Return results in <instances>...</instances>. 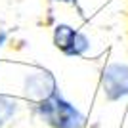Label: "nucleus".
<instances>
[{"label":"nucleus","mask_w":128,"mask_h":128,"mask_svg":"<svg viewBox=\"0 0 128 128\" xmlns=\"http://www.w3.org/2000/svg\"><path fill=\"white\" fill-rule=\"evenodd\" d=\"M38 113L54 128H82L84 117L75 105L65 102L58 92L54 96L38 102Z\"/></svg>","instance_id":"1"},{"label":"nucleus","mask_w":128,"mask_h":128,"mask_svg":"<svg viewBox=\"0 0 128 128\" xmlns=\"http://www.w3.org/2000/svg\"><path fill=\"white\" fill-rule=\"evenodd\" d=\"M103 92L107 100L117 102L128 96V67L120 63H113L103 73Z\"/></svg>","instance_id":"2"},{"label":"nucleus","mask_w":128,"mask_h":128,"mask_svg":"<svg viewBox=\"0 0 128 128\" xmlns=\"http://www.w3.org/2000/svg\"><path fill=\"white\" fill-rule=\"evenodd\" d=\"M54 42L67 56H82L88 50V46H90L88 38L69 25H58L56 27V31H54Z\"/></svg>","instance_id":"3"},{"label":"nucleus","mask_w":128,"mask_h":128,"mask_svg":"<svg viewBox=\"0 0 128 128\" xmlns=\"http://www.w3.org/2000/svg\"><path fill=\"white\" fill-rule=\"evenodd\" d=\"M56 80H54L52 73L48 71H36V73H31V75H27L25 78V94L32 100H38V102H42L46 98L54 96L56 94Z\"/></svg>","instance_id":"4"},{"label":"nucleus","mask_w":128,"mask_h":128,"mask_svg":"<svg viewBox=\"0 0 128 128\" xmlns=\"http://www.w3.org/2000/svg\"><path fill=\"white\" fill-rule=\"evenodd\" d=\"M59 2H75V0H59Z\"/></svg>","instance_id":"5"},{"label":"nucleus","mask_w":128,"mask_h":128,"mask_svg":"<svg viewBox=\"0 0 128 128\" xmlns=\"http://www.w3.org/2000/svg\"><path fill=\"white\" fill-rule=\"evenodd\" d=\"M0 124H2V120H0Z\"/></svg>","instance_id":"6"}]
</instances>
